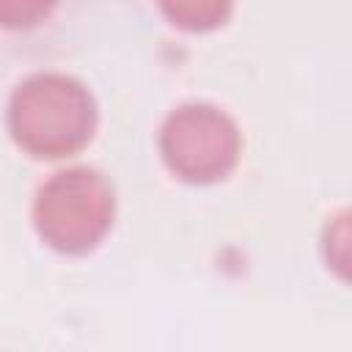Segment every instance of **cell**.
<instances>
[{"mask_svg":"<svg viewBox=\"0 0 352 352\" xmlns=\"http://www.w3.org/2000/svg\"><path fill=\"white\" fill-rule=\"evenodd\" d=\"M116 195L94 168L58 170L36 192V228L58 253H91L113 226Z\"/></svg>","mask_w":352,"mask_h":352,"instance_id":"7a4b0ae2","label":"cell"},{"mask_svg":"<svg viewBox=\"0 0 352 352\" xmlns=\"http://www.w3.org/2000/svg\"><path fill=\"white\" fill-rule=\"evenodd\" d=\"M58 0H0V28L3 30H33L52 11Z\"/></svg>","mask_w":352,"mask_h":352,"instance_id":"5b68a950","label":"cell"},{"mask_svg":"<svg viewBox=\"0 0 352 352\" xmlns=\"http://www.w3.org/2000/svg\"><path fill=\"white\" fill-rule=\"evenodd\" d=\"M8 129L36 160L77 154L96 129V104L88 88L66 74H33L8 102Z\"/></svg>","mask_w":352,"mask_h":352,"instance_id":"6da1fadb","label":"cell"},{"mask_svg":"<svg viewBox=\"0 0 352 352\" xmlns=\"http://www.w3.org/2000/svg\"><path fill=\"white\" fill-rule=\"evenodd\" d=\"M157 3L176 28L190 33H206L220 28L234 8V0H157Z\"/></svg>","mask_w":352,"mask_h":352,"instance_id":"277c9868","label":"cell"},{"mask_svg":"<svg viewBox=\"0 0 352 352\" xmlns=\"http://www.w3.org/2000/svg\"><path fill=\"white\" fill-rule=\"evenodd\" d=\"M162 160L176 179L212 184L226 179L239 160L236 124L212 104H184L168 116L160 132Z\"/></svg>","mask_w":352,"mask_h":352,"instance_id":"3957f363","label":"cell"}]
</instances>
